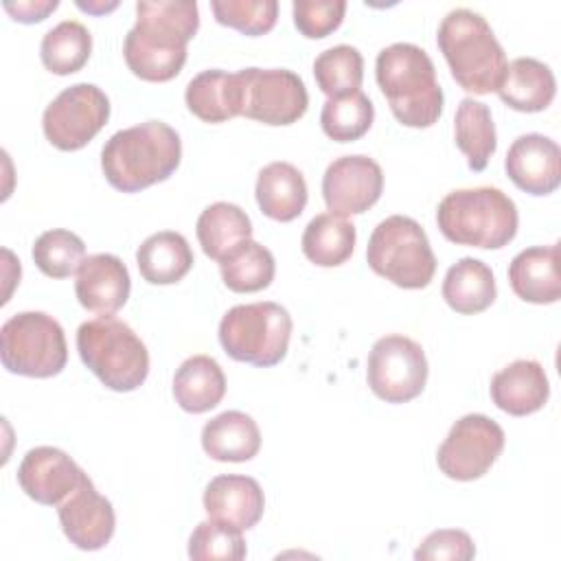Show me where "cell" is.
<instances>
[{"mask_svg": "<svg viewBox=\"0 0 561 561\" xmlns=\"http://www.w3.org/2000/svg\"><path fill=\"white\" fill-rule=\"evenodd\" d=\"M511 182L530 195H550L561 184V149L543 134H524L506 151Z\"/></svg>", "mask_w": 561, "mask_h": 561, "instance_id": "17", "label": "cell"}, {"mask_svg": "<svg viewBox=\"0 0 561 561\" xmlns=\"http://www.w3.org/2000/svg\"><path fill=\"white\" fill-rule=\"evenodd\" d=\"M256 204L274 221H291L307 206V182L289 162H270L256 178Z\"/></svg>", "mask_w": 561, "mask_h": 561, "instance_id": "24", "label": "cell"}, {"mask_svg": "<svg viewBox=\"0 0 561 561\" xmlns=\"http://www.w3.org/2000/svg\"><path fill=\"white\" fill-rule=\"evenodd\" d=\"M548 397V377L535 359H515L491 377V399L511 416H526L541 410Z\"/></svg>", "mask_w": 561, "mask_h": 561, "instance_id": "20", "label": "cell"}, {"mask_svg": "<svg viewBox=\"0 0 561 561\" xmlns=\"http://www.w3.org/2000/svg\"><path fill=\"white\" fill-rule=\"evenodd\" d=\"M383 191L381 167L362 153L335 158L322 175V197L329 213L348 217L366 213Z\"/></svg>", "mask_w": 561, "mask_h": 561, "instance_id": "14", "label": "cell"}, {"mask_svg": "<svg viewBox=\"0 0 561 561\" xmlns=\"http://www.w3.org/2000/svg\"><path fill=\"white\" fill-rule=\"evenodd\" d=\"M140 276L151 285H173L182 280L195 259L188 241L175 230H162L147 237L136 252Z\"/></svg>", "mask_w": 561, "mask_h": 561, "instance_id": "27", "label": "cell"}, {"mask_svg": "<svg viewBox=\"0 0 561 561\" xmlns=\"http://www.w3.org/2000/svg\"><path fill=\"white\" fill-rule=\"evenodd\" d=\"M294 24L296 28L309 37L320 39L333 33L346 13L344 0H296L294 2Z\"/></svg>", "mask_w": 561, "mask_h": 561, "instance_id": "39", "label": "cell"}, {"mask_svg": "<svg viewBox=\"0 0 561 561\" xmlns=\"http://www.w3.org/2000/svg\"><path fill=\"white\" fill-rule=\"evenodd\" d=\"M245 552L241 530L215 519L199 522L188 537V557L195 561H241Z\"/></svg>", "mask_w": 561, "mask_h": 561, "instance_id": "37", "label": "cell"}, {"mask_svg": "<svg viewBox=\"0 0 561 561\" xmlns=\"http://www.w3.org/2000/svg\"><path fill=\"white\" fill-rule=\"evenodd\" d=\"M436 44L462 90L473 94L497 90L506 70V53L480 13L451 9L438 26Z\"/></svg>", "mask_w": 561, "mask_h": 561, "instance_id": "4", "label": "cell"}, {"mask_svg": "<svg viewBox=\"0 0 561 561\" xmlns=\"http://www.w3.org/2000/svg\"><path fill=\"white\" fill-rule=\"evenodd\" d=\"M92 53V35L77 20H64L53 26L39 44V57L53 75H72L85 66Z\"/></svg>", "mask_w": 561, "mask_h": 561, "instance_id": "33", "label": "cell"}, {"mask_svg": "<svg viewBox=\"0 0 561 561\" xmlns=\"http://www.w3.org/2000/svg\"><path fill=\"white\" fill-rule=\"evenodd\" d=\"M131 280L125 263L116 254H92L85 256L81 267L77 270L75 294L83 309L112 316L116 313L129 298Z\"/></svg>", "mask_w": 561, "mask_h": 561, "instance_id": "18", "label": "cell"}, {"mask_svg": "<svg viewBox=\"0 0 561 561\" xmlns=\"http://www.w3.org/2000/svg\"><path fill=\"white\" fill-rule=\"evenodd\" d=\"M116 4L118 2H112V4H94V2H77V7L79 9H83V11H88V13H105V11H112V9H116Z\"/></svg>", "mask_w": 561, "mask_h": 561, "instance_id": "42", "label": "cell"}, {"mask_svg": "<svg viewBox=\"0 0 561 561\" xmlns=\"http://www.w3.org/2000/svg\"><path fill=\"white\" fill-rule=\"evenodd\" d=\"M226 394V375L210 355H193L173 375L175 403L191 414L213 410Z\"/></svg>", "mask_w": 561, "mask_h": 561, "instance_id": "26", "label": "cell"}, {"mask_svg": "<svg viewBox=\"0 0 561 561\" xmlns=\"http://www.w3.org/2000/svg\"><path fill=\"white\" fill-rule=\"evenodd\" d=\"M199 28L193 0L136 2V24L123 42L129 70L145 81H171L186 61V44Z\"/></svg>", "mask_w": 561, "mask_h": 561, "instance_id": "1", "label": "cell"}, {"mask_svg": "<svg viewBox=\"0 0 561 561\" xmlns=\"http://www.w3.org/2000/svg\"><path fill=\"white\" fill-rule=\"evenodd\" d=\"M241 116L265 125H291L307 112L309 94L305 81L287 68H243Z\"/></svg>", "mask_w": 561, "mask_h": 561, "instance_id": "12", "label": "cell"}, {"mask_svg": "<svg viewBox=\"0 0 561 561\" xmlns=\"http://www.w3.org/2000/svg\"><path fill=\"white\" fill-rule=\"evenodd\" d=\"M508 283L517 298L533 305H552L561 298L559 243L533 245L513 256Z\"/></svg>", "mask_w": 561, "mask_h": 561, "instance_id": "21", "label": "cell"}, {"mask_svg": "<svg viewBox=\"0 0 561 561\" xmlns=\"http://www.w3.org/2000/svg\"><path fill=\"white\" fill-rule=\"evenodd\" d=\"M219 270L228 289L237 294H252L270 287L276 263L265 245L245 239L219 261Z\"/></svg>", "mask_w": 561, "mask_h": 561, "instance_id": "32", "label": "cell"}, {"mask_svg": "<svg viewBox=\"0 0 561 561\" xmlns=\"http://www.w3.org/2000/svg\"><path fill=\"white\" fill-rule=\"evenodd\" d=\"M504 430L484 414L458 419L436 451L438 469L460 482L482 478L504 449Z\"/></svg>", "mask_w": 561, "mask_h": 561, "instance_id": "13", "label": "cell"}, {"mask_svg": "<svg viewBox=\"0 0 561 561\" xmlns=\"http://www.w3.org/2000/svg\"><path fill=\"white\" fill-rule=\"evenodd\" d=\"M495 296V276L480 259L462 256L443 278V298L456 313H480L493 305Z\"/></svg>", "mask_w": 561, "mask_h": 561, "instance_id": "28", "label": "cell"}, {"mask_svg": "<svg viewBox=\"0 0 561 561\" xmlns=\"http://www.w3.org/2000/svg\"><path fill=\"white\" fill-rule=\"evenodd\" d=\"M180 134L162 121H145L121 129L101 149L103 175L123 193H138L164 182L180 167Z\"/></svg>", "mask_w": 561, "mask_h": 561, "instance_id": "2", "label": "cell"}, {"mask_svg": "<svg viewBox=\"0 0 561 561\" xmlns=\"http://www.w3.org/2000/svg\"><path fill=\"white\" fill-rule=\"evenodd\" d=\"M57 515L64 535L79 550H101L116 528L112 502L94 489L90 478L57 506Z\"/></svg>", "mask_w": 561, "mask_h": 561, "instance_id": "16", "label": "cell"}, {"mask_svg": "<svg viewBox=\"0 0 561 561\" xmlns=\"http://www.w3.org/2000/svg\"><path fill=\"white\" fill-rule=\"evenodd\" d=\"M186 107L204 123H224L241 116V83L237 72L217 68L195 75L184 92Z\"/></svg>", "mask_w": 561, "mask_h": 561, "instance_id": "25", "label": "cell"}, {"mask_svg": "<svg viewBox=\"0 0 561 561\" xmlns=\"http://www.w3.org/2000/svg\"><path fill=\"white\" fill-rule=\"evenodd\" d=\"M377 83L394 118L405 127H430L443 114V88L430 55L410 42L379 50L375 61Z\"/></svg>", "mask_w": 561, "mask_h": 561, "instance_id": "3", "label": "cell"}, {"mask_svg": "<svg viewBox=\"0 0 561 561\" xmlns=\"http://www.w3.org/2000/svg\"><path fill=\"white\" fill-rule=\"evenodd\" d=\"M355 239V226L346 217L320 213L305 226L300 248L311 263L320 267H337L351 259Z\"/></svg>", "mask_w": 561, "mask_h": 561, "instance_id": "30", "label": "cell"}, {"mask_svg": "<svg viewBox=\"0 0 561 561\" xmlns=\"http://www.w3.org/2000/svg\"><path fill=\"white\" fill-rule=\"evenodd\" d=\"M195 234L204 254L219 263L241 241L252 239V221L237 204L215 202L197 217Z\"/></svg>", "mask_w": 561, "mask_h": 561, "instance_id": "29", "label": "cell"}, {"mask_svg": "<svg viewBox=\"0 0 561 561\" xmlns=\"http://www.w3.org/2000/svg\"><path fill=\"white\" fill-rule=\"evenodd\" d=\"M454 136L458 149L467 156L471 171H484L497 147L495 123L486 103L471 96L462 99L454 116Z\"/></svg>", "mask_w": 561, "mask_h": 561, "instance_id": "31", "label": "cell"}, {"mask_svg": "<svg viewBox=\"0 0 561 561\" xmlns=\"http://www.w3.org/2000/svg\"><path fill=\"white\" fill-rule=\"evenodd\" d=\"M81 362L114 392H131L149 375V353L134 329L114 318L99 316L77 329Z\"/></svg>", "mask_w": 561, "mask_h": 561, "instance_id": "6", "label": "cell"}, {"mask_svg": "<svg viewBox=\"0 0 561 561\" xmlns=\"http://www.w3.org/2000/svg\"><path fill=\"white\" fill-rule=\"evenodd\" d=\"M443 237L458 245L497 250L517 234V206L495 186L458 188L447 193L436 210Z\"/></svg>", "mask_w": 561, "mask_h": 561, "instance_id": "5", "label": "cell"}, {"mask_svg": "<svg viewBox=\"0 0 561 561\" xmlns=\"http://www.w3.org/2000/svg\"><path fill=\"white\" fill-rule=\"evenodd\" d=\"M318 88L329 96H344L359 90L364 79V59L355 46L337 44L322 50L313 61Z\"/></svg>", "mask_w": 561, "mask_h": 561, "instance_id": "35", "label": "cell"}, {"mask_svg": "<svg viewBox=\"0 0 561 561\" xmlns=\"http://www.w3.org/2000/svg\"><path fill=\"white\" fill-rule=\"evenodd\" d=\"M110 99L94 83H75L61 90L44 110L46 140L61 151L85 147L107 123Z\"/></svg>", "mask_w": 561, "mask_h": 561, "instance_id": "10", "label": "cell"}, {"mask_svg": "<svg viewBox=\"0 0 561 561\" xmlns=\"http://www.w3.org/2000/svg\"><path fill=\"white\" fill-rule=\"evenodd\" d=\"M0 359L13 375L46 379L64 370L68 346L61 324L44 311H20L0 329Z\"/></svg>", "mask_w": 561, "mask_h": 561, "instance_id": "9", "label": "cell"}, {"mask_svg": "<svg viewBox=\"0 0 561 561\" xmlns=\"http://www.w3.org/2000/svg\"><path fill=\"white\" fill-rule=\"evenodd\" d=\"M59 7L57 0H26V2H4V11L11 13L13 20L33 24L46 20L48 13H53Z\"/></svg>", "mask_w": 561, "mask_h": 561, "instance_id": "41", "label": "cell"}, {"mask_svg": "<svg viewBox=\"0 0 561 561\" xmlns=\"http://www.w3.org/2000/svg\"><path fill=\"white\" fill-rule=\"evenodd\" d=\"M291 337V316L272 300L234 305L219 322V344L237 362L259 368L285 359Z\"/></svg>", "mask_w": 561, "mask_h": 561, "instance_id": "8", "label": "cell"}, {"mask_svg": "<svg viewBox=\"0 0 561 561\" xmlns=\"http://www.w3.org/2000/svg\"><path fill=\"white\" fill-rule=\"evenodd\" d=\"M210 9L219 24L250 37L272 31L278 18L276 0H213Z\"/></svg>", "mask_w": 561, "mask_h": 561, "instance_id": "38", "label": "cell"}, {"mask_svg": "<svg viewBox=\"0 0 561 561\" xmlns=\"http://www.w3.org/2000/svg\"><path fill=\"white\" fill-rule=\"evenodd\" d=\"M375 118L373 101L362 92L355 90L344 96L327 99L320 112L322 131L337 142H353L362 138Z\"/></svg>", "mask_w": 561, "mask_h": 561, "instance_id": "34", "label": "cell"}, {"mask_svg": "<svg viewBox=\"0 0 561 561\" xmlns=\"http://www.w3.org/2000/svg\"><path fill=\"white\" fill-rule=\"evenodd\" d=\"M204 508L215 522L237 530H250L263 517L265 495L254 478L226 473L206 484Z\"/></svg>", "mask_w": 561, "mask_h": 561, "instance_id": "19", "label": "cell"}, {"mask_svg": "<svg viewBox=\"0 0 561 561\" xmlns=\"http://www.w3.org/2000/svg\"><path fill=\"white\" fill-rule=\"evenodd\" d=\"M31 254L42 274L50 278H68L81 267L85 243L70 230L53 228L35 239Z\"/></svg>", "mask_w": 561, "mask_h": 561, "instance_id": "36", "label": "cell"}, {"mask_svg": "<svg viewBox=\"0 0 561 561\" xmlns=\"http://www.w3.org/2000/svg\"><path fill=\"white\" fill-rule=\"evenodd\" d=\"M495 92L508 107L517 112H541L552 103L557 81L543 61L535 57H517L506 64L504 77Z\"/></svg>", "mask_w": 561, "mask_h": 561, "instance_id": "23", "label": "cell"}, {"mask_svg": "<svg viewBox=\"0 0 561 561\" xmlns=\"http://www.w3.org/2000/svg\"><path fill=\"white\" fill-rule=\"evenodd\" d=\"M204 451L219 462H245L261 449L256 421L239 410H226L202 427Z\"/></svg>", "mask_w": 561, "mask_h": 561, "instance_id": "22", "label": "cell"}, {"mask_svg": "<svg viewBox=\"0 0 561 561\" xmlns=\"http://www.w3.org/2000/svg\"><path fill=\"white\" fill-rule=\"evenodd\" d=\"M85 471L57 447H33L18 467L20 489L37 504L59 506L83 480Z\"/></svg>", "mask_w": 561, "mask_h": 561, "instance_id": "15", "label": "cell"}, {"mask_svg": "<svg viewBox=\"0 0 561 561\" xmlns=\"http://www.w3.org/2000/svg\"><path fill=\"white\" fill-rule=\"evenodd\" d=\"M368 267L403 289H423L436 272V256L419 221L390 215L379 221L366 248Z\"/></svg>", "mask_w": 561, "mask_h": 561, "instance_id": "7", "label": "cell"}, {"mask_svg": "<svg viewBox=\"0 0 561 561\" xmlns=\"http://www.w3.org/2000/svg\"><path fill=\"white\" fill-rule=\"evenodd\" d=\"M473 557H476V546L471 537L465 530H456V528H443V530L430 533L421 541V546L414 550V559L419 561H436V559L469 561Z\"/></svg>", "mask_w": 561, "mask_h": 561, "instance_id": "40", "label": "cell"}, {"mask_svg": "<svg viewBox=\"0 0 561 561\" xmlns=\"http://www.w3.org/2000/svg\"><path fill=\"white\" fill-rule=\"evenodd\" d=\"M366 379L370 390L386 403L416 399L427 381L423 346L399 333L379 337L368 353Z\"/></svg>", "mask_w": 561, "mask_h": 561, "instance_id": "11", "label": "cell"}]
</instances>
